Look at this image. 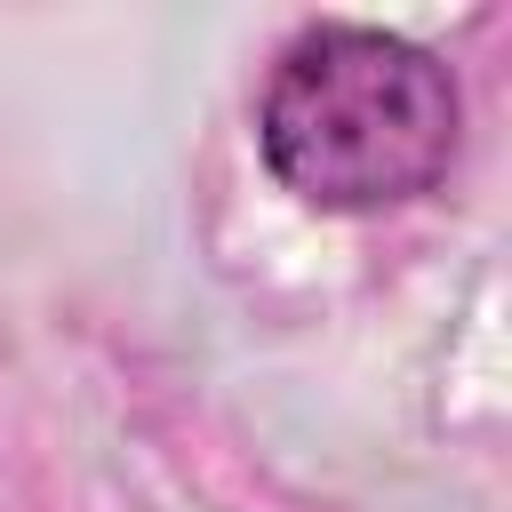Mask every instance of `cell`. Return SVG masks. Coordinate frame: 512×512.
Returning <instances> with one entry per match:
<instances>
[{"label":"cell","mask_w":512,"mask_h":512,"mask_svg":"<svg viewBox=\"0 0 512 512\" xmlns=\"http://www.w3.org/2000/svg\"><path fill=\"white\" fill-rule=\"evenodd\" d=\"M464 144L456 72L384 24L320 16L304 24L256 96V152L304 208L376 216L448 184Z\"/></svg>","instance_id":"obj_1"}]
</instances>
